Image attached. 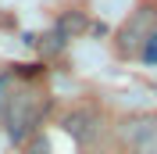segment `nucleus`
I'll return each instance as SVG.
<instances>
[{
	"label": "nucleus",
	"instance_id": "4",
	"mask_svg": "<svg viewBox=\"0 0 157 154\" xmlns=\"http://www.w3.org/2000/svg\"><path fill=\"white\" fill-rule=\"evenodd\" d=\"M143 61H150V65H157V29H154V36H150V43L143 47V54H139Z\"/></svg>",
	"mask_w": 157,
	"mask_h": 154
},
{
	"label": "nucleus",
	"instance_id": "6",
	"mask_svg": "<svg viewBox=\"0 0 157 154\" xmlns=\"http://www.w3.org/2000/svg\"><path fill=\"white\" fill-rule=\"evenodd\" d=\"M0 107H4V79H0Z\"/></svg>",
	"mask_w": 157,
	"mask_h": 154
},
{
	"label": "nucleus",
	"instance_id": "2",
	"mask_svg": "<svg viewBox=\"0 0 157 154\" xmlns=\"http://www.w3.org/2000/svg\"><path fill=\"white\" fill-rule=\"evenodd\" d=\"M154 18H157L154 7H136V11H132V14L121 22V29L114 32V47H118V54H125V58L143 54V47H147L150 36H154Z\"/></svg>",
	"mask_w": 157,
	"mask_h": 154
},
{
	"label": "nucleus",
	"instance_id": "5",
	"mask_svg": "<svg viewBox=\"0 0 157 154\" xmlns=\"http://www.w3.org/2000/svg\"><path fill=\"white\" fill-rule=\"evenodd\" d=\"M32 154H47V144H39V147H36V151H32Z\"/></svg>",
	"mask_w": 157,
	"mask_h": 154
},
{
	"label": "nucleus",
	"instance_id": "1",
	"mask_svg": "<svg viewBox=\"0 0 157 154\" xmlns=\"http://www.w3.org/2000/svg\"><path fill=\"white\" fill-rule=\"evenodd\" d=\"M47 97L39 93V90H18V93L4 97V129L14 144H21L25 136L43 122L47 115Z\"/></svg>",
	"mask_w": 157,
	"mask_h": 154
},
{
	"label": "nucleus",
	"instance_id": "3",
	"mask_svg": "<svg viewBox=\"0 0 157 154\" xmlns=\"http://www.w3.org/2000/svg\"><path fill=\"white\" fill-rule=\"evenodd\" d=\"M121 144L128 154H157V111L128 118L121 125Z\"/></svg>",
	"mask_w": 157,
	"mask_h": 154
}]
</instances>
